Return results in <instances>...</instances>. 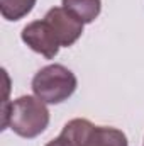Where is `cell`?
Returning a JSON list of instances; mask_svg holds the SVG:
<instances>
[{
	"mask_svg": "<svg viewBox=\"0 0 144 146\" xmlns=\"http://www.w3.org/2000/svg\"><path fill=\"white\" fill-rule=\"evenodd\" d=\"M3 129L10 127L20 138L32 139L44 133L49 124V110L46 102L32 95H22L3 104Z\"/></svg>",
	"mask_w": 144,
	"mask_h": 146,
	"instance_id": "obj_1",
	"label": "cell"
},
{
	"mask_svg": "<svg viewBox=\"0 0 144 146\" xmlns=\"http://www.w3.org/2000/svg\"><path fill=\"white\" fill-rule=\"evenodd\" d=\"M78 80L75 73L63 65H48L32 78V92L46 104H61L75 94Z\"/></svg>",
	"mask_w": 144,
	"mask_h": 146,
	"instance_id": "obj_2",
	"label": "cell"
},
{
	"mask_svg": "<svg viewBox=\"0 0 144 146\" xmlns=\"http://www.w3.org/2000/svg\"><path fill=\"white\" fill-rule=\"evenodd\" d=\"M61 136L71 146H129L126 134L117 127L95 126L88 119H71L65 124Z\"/></svg>",
	"mask_w": 144,
	"mask_h": 146,
	"instance_id": "obj_3",
	"label": "cell"
},
{
	"mask_svg": "<svg viewBox=\"0 0 144 146\" xmlns=\"http://www.w3.org/2000/svg\"><path fill=\"white\" fill-rule=\"evenodd\" d=\"M20 37H22V41L32 51L42 54L48 60H53L58 54L59 48H61V44L58 41V36L54 34L53 27L44 19L42 21H32V22H29L22 29Z\"/></svg>",
	"mask_w": 144,
	"mask_h": 146,
	"instance_id": "obj_4",
	"label": "cell"
},
{
	"mask_svg": "<svg viewBox=\"0 0 144 146\" xmlns=\"http://www.w3.org/2000/svg\"><path fill=\"white\" fill-rule=\"evenodd\" d=\"M44 21L53 27L61 46L70 48L83 34V22L76 19L65 7H53L46 12Z\"/></svg>",
	"mask_w": 144,
	"mask_h": 146,
	"instance_id": "obj_5",
	"label": "cell"
},
{
	"mask_svg": "<svg viewBox=\"0 0 144 146\" xmlns=\"http://www.w3.org/2000/svg\"><path fill=\"white\" fill-rule=\"evenodd\" d=\"M63 7L83 24H90L100 15L102 0H63Z\"/></svg>",
	"mask_w": 144,
	"mask_h": 146,
	"instance_id": "obj_6",
	"label": "cell"
},
{
	"mask_svg": "<svg viewBox=\"0 0 144 146\" xmlns=\"http://www.w3.org/2000/svg\"><path fill=\"white\" fill-rule=\"evenodd\" d=\"M36 5V0H0V12L5 21H20Z\"/></svg>",
	"mask_w": 144,
	"mask_h": 146,
	"instance_id": "obj_7",
	"label": "cell"
},
{
	"mask_svg": "<svg viewBox=\"0 0 144 146\" xmlns=\"http://www.w3.org/2000/svg\"><path fill=\"white\" fill-rule=\"evenodd\" d=\"M46 146H71V145H70V143H68V141L61 136V134H59L56 139H51V141H49Z\"/></svg>",
	"mask_w": 144,
	"mask_h": 146,
	"instance_id": "obj_8",
	"label": "cell"
}]
</instances>
